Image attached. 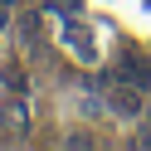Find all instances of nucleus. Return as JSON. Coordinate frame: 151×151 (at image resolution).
<instances>
[{
  "label": "nucleus",
  "mask_w": 151,
  "mask_h": 151,
  "mask_svg": "<svg viewBox=\"0 0 151 151\" xmlns=\"http://www.w3.org/2000/svg\"><path fill=\"white\" fill-rule=\"evenodd\" d=\"M5 122H10V132H15V137H24V127H29V112H24V102H10Z\"/></svg>",
  "instance_id": "obj_1"
},
{
  "label": "nucleus",
  "mask_w": 151,
  "mask_h": 151,
  "mask_svg": "<svg viewBox=\"0 0 151 151\" xmlns=\"http://www.w3.org/2000/svg\"><path fill=\"white\" fill-rule=\"evenodd\" d=\"M137 146H151V132H137Z\"/></svg>",
  "instance_id": "obj_2"
}]
</instances>
